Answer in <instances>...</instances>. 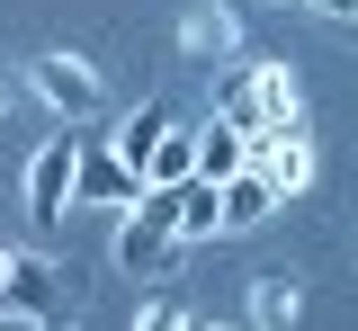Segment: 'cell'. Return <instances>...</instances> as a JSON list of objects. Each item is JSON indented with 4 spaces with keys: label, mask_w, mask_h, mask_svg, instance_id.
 <instances>
[{
    "label": "cell",
    "mask_w": 358,
    "mask_h": 331,
    "mask_svg": "<svg viewBox=\"0 0 358 331\" xmlns=\"http://www.w3.org/2000/svg\"><path fill=\"white\" fill-rule=\"evenodd\" d=\"M27 90H36L45 117H63V126H90V117H108V81L90 72L72 45H36V63H27Z\"/></svg>",
    "instance_id": "6da1fadb"
},
{
    "label": "cell",
    "mask_w": 358,
    "mask_h": 331,
    "mask_svg": "<svg viewBox=\"0 0 358 331\" xmlns=\"http://www.w3.org/2000/svg\"><path fill=\"white\" fill-rule=\"evenodd\" d=\"M171 251H179V189H143L126 206V233H117V269L152 278V269H171Z\"/></svg>",
    "instance_id": "7a4b0ae2"
},
{
    "label": "cell",
    "mask_w": 358,
    "mask_h": 331,
    "mask_svg": "<svg viewBox=\"0 0 358 331\" xmlns=\"http://www.w3.org/2000/svg\"><path fill=\"white\" fill-rule=\"evenodd\" d=\"M72 161H81V126H63L54 143H36V161H27V215H36V233H54L63 206H72Z\"/></svg>",
    "instance_id": "3957f363"
},
{
    "label": "cell",
    "mask_w": 358,
    "mask_h": 331,
    "mask_svg": "<svg viewBox=\"0 0 358 331\" xmlns=\"http://www.w3.org/2000/svg\"><path fill=\"white\" fill-rule=\"evenodd\" d=\"M242 170H251L268 197H305L313 170H322V152H313L296 126H278V135H251V161H242Z\"/></svg>",
    "instance_id": "277c9868"
},
{
    "label": "cell",
    "mask_w": 358,
    "mask_h": 331,
    "mask_svg": "<svg viewBox=\"0 0 358 331\" xmlns=\"http://www.w3.org/2000/svg\"><path fill=\"white\" fill-rule=\"evenodd\" d=\"M72 197H90V206H134L143 179H134L108 143H81V161H72Z\"/></svg>",
    "instance_id": "5b68a950"
},
{
    "label": "cell",
    "mask_w": 358,
    "mask_h": 331,
    "mask_svg": "<svg viewBox=\"0 0 358 331\" xmlns=\"http://www.w3.org/2000/svg\"><path fill=\"white\" fill-rule=\"evenodd\" d=\"M233 45H242V9H233V0H197V9H179V54L224 63Z\"/></svg>",
    "instance_id": "8992f818"
},
{
    "label": "cell",
    "mask_w": 358,
    "mask_h": 331,
    "mask_svg": "<svg viewBox=\"0 0 358 331\" xmlns=\"http://www.w3.org/2000/svg\"><path fill=\"white\" fill-rule=\"evenodd\" d=\"M305 323V278H287V269H268L251 278V304H242V331H296Z\"/></svg>",
    "instance_id": "52a82bcc"
},
{
    "label": "cell",
    "mask_w": 358,
    "mask_h": 331,
    "mask_svg": "<svg viewBox=\"0 0 358 331\" xmlns=\"http://www.w3.org/2000/svg\"><path fill=\"white\" fill-rule=\"evenodd\" d=\"M251 117H260V135H278V126L305 117V90H296L287 63H251Z\"/></svg>",
    "instance_id": "ba28073f"
},
{
    "label": "cell",
    "mask_w": 358,
    "mask_h": 331,
    "mask_svg": "<svg viewBox=\"0 0 358 331\" xmlns=\"http://www.w3.org/2000/svg\"><path fill=\"white\" fill-rule=\"evenodd\" d=\"M45 304H54V269H45V260H9V278H0V314L36 323Z\"/></svg>",
    "instance_id": "9c48e42d"
},
{
    "label": "cell",
    "mask_w": 358,
    "mask_h": 331,
    "mask_svg": "<svg viewBox=\"0 0 358 331\" xmlns=\"http://www.w3.org/2000/svg\"><path fill=\"white\" fill-rule=\"evenodd\" d=\"M215 215H224V233H251V224H268V215H278V197H268L251 170H233V179L215 189Z\"/></svg>",
    "instance_id": "30bf717a"
},
{
    "label": "cell",
    "mask_w": 358,
    "mask_h": 331,
    "mask_svg": "<svg viewBox=\"0 0 358 331\" xmlns=\"http://www.w3.org/2000/svg\"><path fill=\"white\" fill-rule=\"evenodd\" d=\"M188 143H197V161H188V179H206V189H224V179H233V170L251 161V143L233 135V126H206V135H188Z\"/></svg>",
    "instance_id": "8fae6325"
},
{
    "label": "cell",
    "mask_w": 358,
    "mask_h": 331,
    "mask_svg": "<svg viewBox=\"0 0 358 331\" xmlns=\"http://www.w3.org/2000/svg\"><path fill=\"white\" fill-rule=\"evenodd\" d=\"M162 135H171V108L152 98V108H134V117H126V135L108 143V152H117V161H126L134 179H143V161H152V143H162Z\"/></svg>",
    "instance_id": "7c38bea8"
},
{
    "label": "cell",
    "mask_w": 358,
    "mask_h": 331,
    "mask_svg": "<svg viewBox=\"0 0 358 331\" xmlns=\"http://www.w3.org/2000/svg\"><path fill=\"white\" fill-rule=\"evenodd\" d=\"M188 161H197V143H188V126H171L143 161V189H188Z\"/></svg>",
    "instance_id": "4fadbf2b"
},
{
    "label": "cell",
    "mask_w": 358,
    "mask_h": 331,
    "mask_svg": "<svg viewBox=\"0 0 358 331\" xmlns=\"http://www.w3.org/2000/svg\"><path fill=\"white\" fill-rule=\"evenodd\" d=\"M215 126H233L242 143L260 135V117H251V63H242V72H224V90H215Z\"/></svg>",
    "instance_id": "5bb4252c"
},
{
    "label": "cell",
    "mask_w": 358,
    "mask_h": 331,
    "mask_svg": "<svg viewBox=\"0 0 358 331\" xmlns=\"http://www.w3.org/2000/svg\"><path fill=\"white\" fill-rule=\"evenodd\" d=\"M206 233H224L215 189H206V179H188V189H179V242H206Z\"/></svg>",
    "instance_id": "9a60e30c"
},
{
    "label": "cell",
    "mask_w": 358,
    "mask_h": 331,
    "mask_svg": "<svg viewBox=\"0 0 358 331\" xmlns=\"http://www.w3.org/2000/svg\"><path fill=\"white\" fill-rule=\"evenodd\" d=\"M197 314L179 304V295H143V314H134V331H188Z\"/></svg>",
    "instance_id": "2e32d148"
},
{
    "label": "cell",
    "mask_w": 358,
    "mask_h": 331,
    "mask_svg": "<svg viewBox=\"0 0 358 331\" xmlns=\"http://www.w3.org/2000/svg\"><path fill=\"white\" fill-rule=\"evenodd\" d=\"M305 9H322V18H358V0H305Z\"/></svg>",
    "instance_id": "e0dca14e"
},
{
    "label": "cell",
    "mask_w": 358,
    "mask_h": 331,
    "mask_svg": "<svg viewBox=\"0 0 358 331\" xmlns=\"http://www.w3.org/2000/svg\"><path fill=\"white\" fill-rule=\"evenodd\" d=\"M0 331H45V323H18V314H0Z\"/></svg>",
    "instance_id": "ac0fdd59"
},
{
    "label": "cell",
    "mask_w": 358,
    "mask_h": 331,
    "mask_svg": "<svg viewBox=\"0 0 358 331\" xmlns=\"http://www.w3.org/2000/svg\"><path fill=\"white\" fill-rule=\"evenodd\" d=\"M188 331H242V323H188Z\"/></svg>",
    "instance_id": "d6986e66"
},
{
    "label": "cell",
    "mask_w": 358,
    "mask_h": 331,
    "mask_svg": "<svg viewBox=\"0 0 358 331\" xmlns=\"http://www.w3.org/2000/svg\"><path fill=\"white\" fill-rule=\"evenodd\" d=\"M9 260H18V251H0V278H9Z\"/></svg>",
    "instance_id": "ffe728a7"
},
{
    "label": "cell",
    "mask_w": 358,
    "mask_h": 331,
    "mask_svg": "<svg viewBox=\"0 0 358 331\" xmlns=\"http://www.w3.org/2000/svg\"><path fill=\"white\" fill-rule=\"evenodd\" d=\"M0 108H9V81H0Z\"/></svg>",
    "instance_id": "44dd1931"
}]
</instances>
